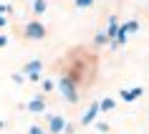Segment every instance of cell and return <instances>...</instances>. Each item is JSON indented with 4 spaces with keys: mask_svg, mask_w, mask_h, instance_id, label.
Returning a JSON list of instances; mask_svg holds the SVG:
<instances>
[{
    "mask_svg": "<svg viewBox=\"0 0 149 134\" xmlns=\"http://www.w3.org/2000/svg\"><path fill=\"white\" fill-rule=\"evenodd\" d=\"M43 10H46V3H43V0H38V3H36V13H43Z\"/></svg>",
    "mask_w": 149,
    "mask_h": 134,
    "instance_id": "8",
    "label": "cell"
},
{
    "mask_svg": "<svg viewBox=\"0 0 149 134\" xmlns=\"http://www.w3.org/2000/svg\"><path fill=\"white\" fill-rule=\"evenodd\" d=\"M31 134H43V132H40V129H36V126H33V129H31Z\"/></svg>",
    "mask_w": 149,
    "mask_h": 134,
    "instance_id": "9",
    "label": "cell"
},
{
    "mask_svg": "<svg viewBox=\"0 0 149 134\" xmlns=\"http://www.w3.org/2000/svg\"><path fill=\"white\" fill-rule=\"evenodd\" d=\"M99 109H101V104H94V106L88 109V114H86V117H84V124H91V119L96 117V111H99Z\"/></svg>",
    "mask_w": 149,
    "mask_h": 134,
    "instance_id": "1",
    "label": "cell"
},
{
    "mask_svg": "<svg viewBox=\"0 0 149 134\" xmlns=\"http://www.w3.org/2000/svg\"><path fill=\"white\" fill-rule=\"evenodd\" d=\"M63 129V119L61 117H53L51 119V132H61Z\"/></svg>",
    "mask_w": 149,
    "mask_h": 134,
    "instance_id": "2",
    "label": "cell"
},
{
    "mask_svg": "<svg viewBox=\"0 0 149 134\" xmlns=\"http://www.w3.org/2000/svg\"><path fill=\"white\" fill-rule=\"evenodd\" d=\"M5 40H8V38H3V36H0V48H3V46H5Z\"/></svg>",
    "mask_w": 149,
    "mask_h": 134,
    "instance_id": "10",
    "label": "cell"
},
{
    "mask_svg": "<svg viewBox=\"0 0 149 134\" xmlns=\"http://www.w3.org/2000/svg\"><path fill=\"white\" fill-rule=\"evenodd\" d=\"M101 109H104V111H109V109H114V99H104V104H101Z\"/></svg>",
    "mask_w": 149,
    "mask_h": 134,
    "instance_id": "6",
    "label": "cell"
},
{
    "mask_svg": "<svg viewBox=\"0 0 149 134\" xmlns=\"http://www.w3.org/2000/svg\"><path fill=\"white\" fill-rule=\"evenodd\" d=\"M91 3H94V0H76V5H79V8H88Z\"/></svg>",
    "mask_w": 149,
    "mask_h": 134,
    "instance_id": "7",
    "label": "cell"
},
{
    "mask_svg": "<svg viewBox=\"0 0 149 134\" xmlns=\"http://www.w3.org/2000/svg\"><path fill=\"white\" fill-rule=\"evenodd\" d=\"M28 36H38V38H40V36H43V28H40L38 23H33V25H28Z\"/></svg>",
    "mask_w": 149,
    "mask_h": 134,
    "instance_id": "4",
    "label": "cell"
},
{
    "mask_svg": "<svg viewBox=\"0 0 149 134\" xmlns=\"http://www.w3.org/2000/svg\"><path fill=\"white\" fill-rule=\"evenodd\" d=\"M28 109L31 111H43V99H36V101L28 104Z\"/></svg>",
    "mask_w": 149,
    "mask_h": 134,
    "instance_id": "5",
    "label": "cell"
},
{
    "mask_svg": "<svg viewBox=\"0 0 149 134\" xmlns=\"http://www.w3.org/2000/svg\"><path fill=\"white\" fill-rule=\"evenodd\" d=\"M61 89H63V91H66V96H68L71 101H76V94L71 91V84H68V81H61Z\"/></svg>",
    "mask_w": 149,
    "mask_h": 134,
    "instance_id": "3",
    "label": "cell"
}]
</instances>
